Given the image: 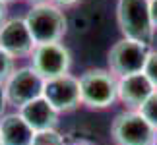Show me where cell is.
I'll return each instance as SVG.
<instances>
[{
	"label": "cell",
	"instance_id": "6da1fadb",
	"mask_svg": "<svg viewBox=\"0 0 157 145\" xmlns=\"http://www.w3.org/2000/svg\"><path fill=\"white\" fill-rule=\"evenodd\" d=\"M78 80L83 106L91 110H105L118 101V77L111 70L89 68Z\"/></svg>",
	"mask_w": 157,
	"mask_h": 145
},
{
	"label": "cell",
	"instance_id": "7a4b0ae2",
	"mask_svg": "<svg viewBox=\"0 0 157 145\" xmlns=\"http://www.w3.org/2000/svg\"><path fill=\"white\" fill-rule=\"evenodd\" d=\"M23 20L27 23L35 45L60 43L68 31V21L62 8L54 6L52 2L31 6Z\"/></svg>",
	"mask_w": 157,
	"mask_h": 145
},
{
	"label": "cell",
	"instance_id": "3957f363",
	"mask_svg": "<svg viewBox=\"0 0 157 145\" xmlns=\"http://www.w3.org/2000/svg\"><path fill=\"white\" fill-rule=\"evenodd\" d=\"M117 21L126 39L151 45L155 27L151 21L149 0H118Z\"/></svg>",
	"mask_w": 157,
	"mask_h": 145
},
{
	"label": "cell",
	"instance_id": "277c9868",
	"mask_svg": "<svg viewBox=\"0 0 157 145\" xmlns=\"http://www.w3.org/2000/svg\"><path fill=\"white\" fill-rule=\"evenodd\" d=\"M114 145H155L157 130L138 110H124L117 114L111 126Z\"/></svg>",
	"mask_w": 157,
	"mask_h": 145
},
{
	"label": "cell",
	"instance_id": "5b68a950",
	"mask_svg": "<svg viewBox=\"0 0 157 145\" xmlns=\"http://www.w3.org/2000/svg\"><path fill=\"white\" fill-rule=\"evenodd\" d=\"M149 50H151L149 45H144V43H138V41L122 37L109 50V56H107L109 70L117 77L142 74L144 66H146V60L149 56Z\"/></svg>",
	"mask_w": 157,
	"mask_h": 145
},
{
	"label": "cell",
	"instance_id": "8992f818",
	"mask_svg": "<svg viewBox=\"0 0 157 145\" xmlns=\"http://www.w3.org/2000/svg\"><path fill=\"white\" fill-rule=\"evenodd\" d=\"M43 89H45V80L31 66L16 68L8 77V81L4 83L6 101H8V106H12L14 110H20L23 105L43 97Z\"/></svg>",
	"mask_w": 157,
	"mask_h": 145
},
{
	"label": "cell",
	"instance_id": "52a82bcc",
	"mask_svg": "<svg viewBox=\"0 0 157 145\" xmlns=\"http://www.w3.org/2000/svg\"><path fill=\"white\" fill-rule=\"evenodd\" d=\"M31 68L43 77V80H52V77L70 74L72 68V54L62 43H45L37 45L31 52Z\"/></svg>",
	"mask_w": 157,
	"mask_h": 145
},
{
	"label": "cell",
	"instance_id": "ba28073f",
	"mask_svg": "<svg viewBox=\"0 0 157 145\" xmlns=\"http://www.w3.org/2000/svg\"><path fill=\"white\" fill-rule=\"evenodd\" d=\"M43 97L56 108L60 114L72 112L82 106L80 80L72 74H64L45 81Z\"/></svg>",
	"mask_w": 157,
	"mask_h": 145
},
{
	"label": "cell",
	"instance_id": "9c48e42d",
	"mask_svg": "<svg viewBox=\"0 0 157 145\" xmlns=\"http://www.w3.org/2000/svg\"><path fill=\"white\" fill-rule=\"evenodd\" d=\"M35 46L37 45L23 17H8L0 25V48L12 54L14 58L31 56Z\"/></svg>",
	"mask_w": 157,
	"mask_h": 145
},
{
	"label": "cell",
	"instance_id": "30bf717a",
	"mask_svg": "<svg viewBox=\"0 0 157 145\" xmlns=\"http://www.w3.org/2000/svg\"><path fill=\"white\" fill-rule=\"evenodd\" d=\"M153 93L155 87L144 72L118 77V101L126 106V110H138Z\"/></svg>",
	"mask_w": 157,
	"mask_h": 145
},
{
	"label": "cell",
	"instance_id": "8fae6325",
	"mask_svg": "<svg viewBox=\"0 0 157 145\" xmlns=\"http://www.w3.org/2000/svg\"><path fill=\"white\" fill-rule=\"evenodd\" d=\"M20 116L35 130V134L41 132H49V130H56L58 128V118L60 112L54 108L45 97H39L27 105H23L20 110Z\"/></svg>",
	"mask_w": 157,
	"mask_h": 145
},
{
	"label": "cell",
	"instance_id": "7c38bea8",
	"mask_svg": "<svg viewBox=\"0 0 157 145\" xmlns=\"http://www.w3.org/2000/svg\"><path fill=\"white\" fill-rule=\"evenodd\" d=\"M35 130L20 116V112H6L0 118V137L2 145H33Z\"/></svg>",
	"mask_w": 157,
	"mask_h": 145
},
{
	"label": "cell",
	"instance_id": "4fadbf2b",
	"mask_svg": "<svg viewBox=\"0 0 157 145\" xmlns=\"http://www.w3.org/2000/svg\"><path fill=\"white\" fill-rule=\"evenodd\" d=\"M138 112H140L142 116L157 130V89H155V93L149 97V99L144 102L140 108H138Z\"/></svg>",
	"mask_w": 157,
	"mask_h": 145
},
{
	"label": "cell",
	"instance_id": "5bb4252c",
	"mask_svg": "<svg viewBox=\"0 0 157 145\" xmlns=\"http://www.w3.org/2000/svg\"><path fill=\"white\" fill-rule=\"evenodd\" d=\"M68 137H64L62 134H58V130H49V132H41L35 136L33 145H66Z\"/></svg>",
	"mask_w": 157,
	"mask_h": 145
},
{
	"label": "cell",
	"instance_id": "9a60e30c",
	"mask_svg": "<svg viewBox=\"0 0 157 145\" xmlns=\"http://www.w3.org/2000/svg\"><path fill=\"white\" fill-rule=\"evenodd\" d=\"M14 70H16V58L0 48V85H4L8 81V77L12 76Z\"/></svg>",
	"mask_w": 157,
	"mask_h": 145
},
{
	"label": "cell",
	"instance_id": "2e32d148",
	"mask_svg": "<svg viewBox=\"0 0 157 145\" xmlns=\"http://www.w3.org/2000/svg\"><path fill=\"white\" fill-rule=\"evenodd\" d=\"M144 74L157 89V50H149V56L146 60V66H144Z\"/></svg>",
	"mask_w": 157,
	"mask_h": 145
},
{
	"label": "cell",
	"instance_id": "e0dca14e",
	"mask_svg": "<svg viewBox=\"0 0 157 145\" xmlns=\"http://www.w3.org/2000/svg\"><path fill=\"white\" fill-rule=\"evenodd\" d=\"M6 106H8V101H6V93H4V85H0V118L6 114Z\"/></svg>",
	"mask_w": 157,
	"mask_h": 145
},
{
	"label": "cell",
	"instance_id": "ac0fdd59",
	"mask_svg": "<svg viewBox=\"0 0 157 145\" xmlns=\"http://www.w3.org/2000/svg\"><path fill=\"white\" fill-rule=\"evenodd\" d=\"M51 2H52L54 6H58V8H70V6L78 4L80 0H51Z\"/></svg>",
	"mask_w": 157,
	"mask_h": 145
},
{
	"label": "cell",
	"instance_id": "d6986e66",
	"mask_svg": "<svg viewBox=\"0 0 157 145\" xmlns=\"http://www.w3.org/2000/svg\"><path fill=\"white\" fill-rule=\"evenodd\" d=\"M8 20V4L4 2V0H0V25Z\"/></svg>",
	"mask_w": 157,
	"mask_h": 145
},
{
	"label": "cell",
	"instance_id": "ffe728a7",
	"mask_svg": "<svg viewBox=\"0 0 157 145\" xmlns=\"http://www.w3.org/2000/svg\"><path fill=\"white\" fill-rule=\"evenodd\" d=\"M149 10H151V21H153V27L157 29V0H149Z\"/></svg>",
	"mask_w": 157,
	"mask_h": 145
},
{
	"label": "cell",
	"instance_id": "44dd1931",
	"mask_svg": "<svg viewBox=\"0 0 157 145\" xmlns=\"http://www.w3.org/2000/svg\"><path fill=\"white\" fill-rule=\"evenodd\" d=\"M31 6H37V4H47V2H51V0H27Z\"/></svg>",
	"mask_w": 157,
	"mask_h": 145
},
{
	"label": "cell",
	"instance_id": "7402d4cb",
	"mask_svg": "<svg viewBox=\"0 0 157 145\" xmlns=\"http://www.w3.org/2000/svg\"><path fill=\"white\" fill-rule=\"evenodd\" d=\"M4 2H6V4H10V2H14V0H4Z\"/></svg>",
	"mask_w": 157,
	"mask_h": 145
},
{
	"label": "cell",
	"instance_id": "603a6c76",
	"mask_svg": "<svg viewBox=\"0 0 157 145\" xmlns=\"http://www.w3.org/2000/svg\"><path fill=\"white\" fill-rule=\"evenodd\" d=\"M0 145H2V137H0Z\"/></svg>",
	"mask_w": 157,
	"mask_h": 145
},
{
	"label": "cell",
	"instance_id": "cb8c5ba5",
	"mask_svg": "<svg viewBox=\"0 0 157 145\" xmlns=\"http://www.w3.org/2000/svg\"><path fill=\"white\" fill-rule=\"evenodd\" d=\"M155 145H157V143H155Z\"/></svg>",
	"mask_w": 157,
	"mask_h": 145
}]
</instances>
